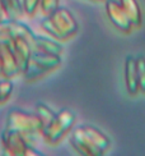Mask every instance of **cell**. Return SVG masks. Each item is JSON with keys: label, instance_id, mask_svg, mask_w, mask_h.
I'll use <instances>...</instances> for the list:
<instances>
[{"label": "cell", "instance_id": "11", "mask_svg": "<svg viewBox=\"0 0 145 156\" xmlns=\"http://www.w3.org/2000/svg\"><path fill=\"white\" fill-rule=\"evenodd\" d=\"M32 49H36L39 51H43V53L52 54V55H61L62 53V46L57 41L51 40V38L45 37V36H37V35L35 37Z\"/></svg>", "mask_w": 145, "mask_h": 156}, {"label": "cell", "instance_id": "8", "mask_svg": "<svg viewBox=\"0 0 145 156\" xmlns=\"http://www.w3.org/2000/svg\"><path fill=\"white\" fill-rule=\"evenodd\" d=\"M8 35L10 37V45H12L13 53L15 55V59L18 62V66L22 74L29 60V56L32 53V44L21 35H15V34H8Z\"/></svg>", "mask_w": 145, "mask_h": 156}, {"label": "cell", "instance_id": "9", "mask_svg": "<svg viewBox=\"0 0 145 156\" xmlns=\"http://www.w3.org/2000/svg\"><path fill=\"white\" fill-rule=\"evenodd\" d=\"M106 12L112 24L116 26L120 31L129 34L133 30L134 26L131 23L130 18L122 9L121 4L117 3L116 0H106Z\"/></svg>", "mask_w": 145, "mask_h": 156}, {"label": "cell", "instance_id": "18", "mask_svg": "<svg viewBox=\"0 0 145 156\" xmlns=\"http://www.w3.org/2000/svg\"><path fill=\"white\" fill-rule=\"evenodd\" d=\"M23 9L24 13L29 17H33L39 6V0H23Z\"/></svg>", "mask_w": 145, "mask_h": 156}, {"label": "cell", "instance_id": "6", "mask_svg": "<svg viewBox=\"0 0 145 156\" xmlns=\"http://www.w3.org/2000/svg\"><path fill=\"white\" fill-rule=\"evenodd\" d=\"M3 154L9 156H39L43 155L36 150L32 142H29L23 134L10 129H4L2 133Z\"/></svg>", "mask_w": 145, "mask_h": 156}, {"label": "cell", "instance_id": "4", "mask_svg": "<svg viewBox=\"0 0 145 156\" xmlns=\"http://www.w3.org/2000/svg\"><path fill=\"white\" fill-rule=\"evenodd\" d=\"M60 64H61L60 55H52L36 49H32L29 60L22 74L27 82H32L43 77L45 74L50 73L51 70L59 68Z\"/></svg>", "mask_w": 145, "mask_h": 156}, {"label": "cell", "instance_id": "19", "mask_svg": "<svg viewBox=\"0 0 145 156\" xmlns=\"http://www.w3.org/2000/svg\"><path fill=\"white\" fill-rule=\"evenodd\" d=\"M0 78H3V70H2V63H0Z\"/></svg>", "mask_w": 145, "mask_h": 156}, {"label": "cell", "instance_id": "5", "mask_svg": "<svg viewBox=\"0 0 145 156\" xmlns=\"http://www.w3.org/2000/svg\"><path fill=\"white\" fill-rule=\"evenodd\" d=\"M75 114L69 109H62L55 114L52 120L42 129V138L50 145L59 144L74 126Z\"/></svg>", "mask_w": 145, "mask_h": 156}, {"label": "cell", "instance_id": "16", "mask_svg": "<svg viewBox=\"0 0 145 156\" xmlns=\"http://www.w3.org/2000/svg\"><path fill=\"white\" fill-rule=\"evenodd\" d=\"M136 70L137 81H139V90L145 94V56L139 55L136 58Z\"/></svg>", "mask_w": 145, "mask_h": 156}, {"label": "cell", "instance_id": "7", "mask_svg": "<svg viewBox=\"0 0 145 156\" xmlns=\"http://www.w3.org/2000/svg\"><path fill=\"white\" fill-rule=\"evenodd\" d=\"M0 63H2L3 78L12 80L21 74V69L10 45V37L3 30H0Z\"/></svg>", "mask_w": 145, "mask_h": 156}, {"label": "cell", "instance_id": "12", "mask_svg": "<svg viewBox=\"0 0 145 156\" xmlns=\"http://www.w3.org/2000/svg\"><path fill=\"white\" fill-rule=\"evenodd\" d=\"M120 4L127 17L130 18L134 27H140L143 22V16L137 0H120Z\"/></svg>", "mask_w": 145, "mask_h": 156}, {"label": "cell", "instance_id": "2", "mask_svg": "<svg viewBox=\"0 0 145 156\" xmlns=\"http://www.w3.org/2000/svg\"><path fill=\"white\" fill-rule=\"evenodd\" d=\"M42 28L56 40H68L78 32V22L72 13L62 6H59L41 21Z\"/></svg>", "mask_w": 145, "mask_h": 156}, {"label": "cell", "instance_id": "10", "mask_svg": "<svg viewBox=\"0 0 145 156\" xmlns=\"http://www.w3.org/2000/svg\"><path fill=\"white\" fill-rule=\"evenodd\" d=\"M123 80L127 92L131 96H136L139 94V81H137V70H136V58L129 55L125 59L123 64Z\"/></svg>", "mask_w": 145, "mask_h": 156}, {"label": "cell", "instance_id": "14", "mask_svg": "<svg viewBox=\"0 0 145 156\" xmlns=\"http://www.w3.org/2000/svg\"><path fill=\"white\" fill-rule=\"evenodd\" d=\"M36 114L39 116V119H41V122H42V126L45 128L52 120V118L55 116L56 113L52 112L47 105H45V104H42V102H38L36 105Z\"/></svg>", "mask_w": 145, "mask_h": 156}, {"label": "cell", "instance_id": "15", "mask_svg": "<svg viewBox=\"0 0 145 156\" xmlns=\"http://www.w3.org/2000/svg\"><path fill=\"white\" fill-rule=\"evenodd\" d=\"M13 94V82L8 78L0 80V105L6 102Z\"/></svg>", "mask_w": 145, "mask_h": 156}, {"label": "cell", "instance_id": "20", "mask_svg": "<svg viewBox=\"0 0 145 156\" xmlns=\"http://www.w3.org/2000/svg\"><path fill=\"white\" fill-rule=\"evenodd\" d=\"M94 2H106V0H94Z\"/></svg>", "mask_w": 145, "mask_h": 156}, {"label": "cell", "instance_id": "17", "mask_svg": "<svg viewBox=\"0 0 145 156\" xmlns=\"http://www.w3.org/2000/svg\"><path fill=\"white\" fill-rule=\"evenodd\" d=\"M60 0H39V6L45 16H49L50 13H52L56 8H59Z\"/></svg>", "mask_w": 145, "mask_h": 156}, {"label": "cell", "instance_id": "13", "mask_svg": "<svg viewBox=\"0 0 145 156\" xmlns=\"http://www.w3.org/2000/svg\"><path fill=\"white\" fill-rule=\"evenodd\" d=\"M0 5L9 19H19L24 14L23 3L21 0H0Z\"/></svg>", "mask_w": 145, "mask_h": 156}, {"label": "cell", "instance_id": "1", "mask_svg": "<svg viewBox=\"0 0 145 156\" xmlns=\"http://www.w3.org/2000/svg\"><path fill=\"white\" fill-rule=\"evenodd\" d=\"M70 144L72 148L83 156H101L106 154L111 141L103 132L92 126H80L74 129Z\"/></svg>", "mask_w": 145, "mask_h": 156}, {"label": "cell", "instance_id": "3", "mask_svg": "<svg viewBox=\"0 0 145 156\" xmlns=\"http://www.w3.org/2000/svg\"><path fill=\"white\" fill-rule=\"evenodd\" d=\"M5 128L19 132L33 144L37 137L42 136L43 126L37 114H29L19 109H12L6 116Z\"/></svg>", "mask_w": 145, "mask_h": 156}]
</instances>
